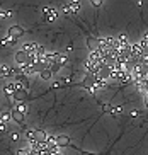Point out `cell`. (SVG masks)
<instances>
[{
  "mask_svg": "<svg viewBox=\"0 0 148 155\" xmlns=\"http://www.w3.org/2000/svg\"><path fill=\"white\" fill-rule=\"evenodd\" d=\"M78 7H80V4L78 2H70V4H67V5H63V12L65 14H68V15H72V14H75L77 10H78Z\"/></svg>",
  "mask_w": 148,
  "mask_h": 155,
  "instance_id": "obj_1",
  "label": "cell"
},
{
  "mask_svg": "<svg viewBox=\"0 0 148 155\" xmlns=\"http://www.w3.org/2000/svg\"><path fill=\"white\" fill-rule=\"evenodd\" d=\"M22 29L19 28V26H12V28L9 29V36L12 38V39H17V38H21L22 36Z\"/></svg>",
  "mask_w": 148,
  "mask_h": 155,
  "instance_id": "obj_2",
  "label": "cell"
},
{
  "mask_svg": "<svg viewBox=\"0 0 148 155\" xmlns=\"http://www.w3.org/2000/svg\"><path fill=\"white\" fill-rule=\"evenodd\" d=\"M56 145L58 147H68L70 145V138H68L67 135H60V137H56Z\"/></svg>",
  "mask_w": 148,
  "mask_h": 155,
  "instance_id": "obj_3",
  "label": "cell"
},
{
  "mask_svg": "<svg viewBox=\"0 0 148 155\" xmlns=\"http://www.w3.org/2000/svg\"><path fill=\"white\" fill-rule=\"evenodd\" d=\"M44 17L48 19V21H53V19L56 17V10H54L53 7H46L44 9Z\"/></svg>",
  "mask_w": 148,
  "mask_h": 155,
  "instance_id": "obj_4",
  "label": "cell"
},
{
  "mask_svg": "<svg viewBox=\"0 0 148 155\" xmlns=\"http://www.w3.org/2000/svg\"><path fill=\"white\" fill-rule=\"evenodd\" d=\"M5 77H12V68H7L4 65H0V78H5Z\"/></svg>",
  "mask_w": 148,
  "mask_h": 155,
  "instance_id": "obj_5",
  "label": "cell"
},
{
  "mask_svg": "<svg viewBox=\"0 0 148 155\" xmlns=\"http://www.w3.org/2000/svg\"><path fill=\"white\" fill-rule=\"evenodd\" d=\"M51 73L53 72H51L49 68H44V70H41L39 72V77L43 78V80H49V78H51Z\"/></svg>",
  "mask_w": 148,
  "mask_h": 155,
  "instance_id": "obj_6",
  "label": "cell"
},
{
  "mask_svg": "<svg viewBox=\"0 0 148 155\" xmlns=\"http://www.w3.org/2000/svg\"><path fill=\"white\" fill-rule=\"evenodd\" d=\"M12 119H14V121H17V123H22L24 114H22V113H19V111L15 109V111H12Z\"/></svg>",
  "mask_w": 148,
  "mask_h": 155,
  "instance_id": "obj_7",
  "label": "cell"
},
{
  "mask_svg": "<svg viewBox=\"0 0 148 155\" xmlns=\"http://www.w3.org/2000/svg\"><path fill=\"white\" fill-rule=\"evenodd\" d=\"M17 111H19V113H22V114H26V111H27L26 104H24V102H19V104H17Z\"/></svg>",
  "mask_w": 148,
  "mask_h": 155,
  "instance_id": "obj_8",
  "label": "cell"
},
{
  "mask_svg": "<svg viewBox=\"0 0 148 155\" xmlns=\"http://www.w3.org/2000/svg\"><path fill=\"white\" fill-rule=\"evenodd\" d=\"M7 123H0V131H7Z\"/></svg>",
  "mask_w": 148,
  "mask_h": 155,
  "instance_id": "obj_9",
  "label": "cell"
},
{
  "mask_svg": "<svg viewBox=\"0 0 148 155\" xmlns=\"http://www.w3.org/2000/svg\"><path fill=\"white\" fill-rule=\"evenodd\" d=\"M138 111H131V114H130V116H131V118H136V116H138Z\"/></svg>",
  "mask_w": 148,
  "mask_h": 155,
  "instance_id": "obj_10",
  "label": "cell"
},
{
  "mask_svg": "<svg viewBox=\"0 0 148 155\" xmlns=\"http://www.w3.org/2000/svg\"><path fill=\"white\" fill-rule=\"evenodd\" d=\"M92 5H95V7H99V5H102V2H99V0H94V2H92Z\"/></svg>",
  "mask_w": 148,
  "mask_h": 155,
  "instance_id": "obj_11",
  "label": "cell"
},
{
  "mask_svg": "<svg viewBox=\"0 0 148 155\" xmlns=\"http://www.w3.org/2000/svg\"><path fill=\"white\" fill-rule=\"evenodd\" d=\"M82 155H95V153H90V152H82Z\"/></svg>",
  "mask_w": 148,
  "mask_h": 155,
  "instance_id": "obj_12",
  "label": "cell"
},
{
  "mask_svg": "<svg viewBox=\"0 0 148 155\" xmlns=\"http://www.w3.org/2000/svg\"><path fill=\"white\" fill-rule=\"evenodd\" d=\"M146 109H148V97H146Z\"/></svg>",
  "mask_w": 148,
  "mask_h": 155,
  "instance_id": "obj_13",
  "label": "cell"
},
{
  "mask_svg": "<svg viewBox=\"0 0 148 155\" xmlns=\"http://www.w3.org/2000/svg\"><path fill=\"white\" fill-rule=\"evenodd\" d=\"M0 114H2V111H0Z\"/></svg>",
  "mask_w": 148,
  "mask_h": 155,
  "instance_id": "obj_14",
  "label": "cell"
}]
</instances>
